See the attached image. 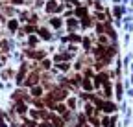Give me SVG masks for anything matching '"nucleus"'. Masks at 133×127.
I'll list each match as a JSON object with an SVG mask.
<instances>
[{
  "label": "nucleus",
  "mask_w": 133,
  "mask_h": 127,
  "mask_svg": "<svg viewBox=\"0 0 133 127\" xmlns=\"http://www.w3.org/2000/svg\"><path fill=\"white\" fill-rule=\"evenodd\" d=\"M9 29H17V22L11 20V22H9Z\"/></svg>",
  "instance_id": "obj_1"
}]
</instances>
